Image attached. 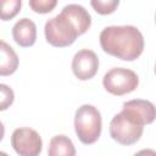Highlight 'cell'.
Here are the masks:
<instances>
[{
    "label": "cell",
    "instance_id": "cell-1",
    "mask_svg": "<svg viewBox=\"0 0 156 156\" xmlns=\"http://www.w3.org/2000/svg\"><path fill=\"white\" fill-rule=\"evenodd\" d=\"M155 119L156 106L152 102L143 99L126 101L110 122V135L121 145H133L143 135L144 126Z\"/></svg>",
    "mask_w": 156,
    "mask_h": 156
},
{
    "label": "cell",
    "instance_id": "cell-2",
    "mask_svg": "<svg viewBox=\"0 0 156 156\" xmlns=\"http://www.w3.org/2000/svg\"><path fill=\"white\" fill-rule=\"evenodd\" d=\"M102 50L123 61H134L144 51V37L134 26H110L100 33Z\"/></svg>",
    "mask_w": 156,
    "mask_h": 156
},
{
    "label": "cell",
    "instance_id": "cell-3",
    "mask_svg": "<svg viewBox=\"0 0 156 156\" xmlns=\"http://www.w3.org/2000/svg\"><path fill=\"white\" fill-rule=\"evenodd\" d=\"M101 128V113L95 106L85 104L77 108L74 113V130L83 144H94L100 138Z\"/></svg>",
    "mask_w": 156,
    "mask_h": 156
},
{
    "label": "cell",
    "instance_id": "cell-4",
    "mask_svg": "<svg viewBox=\"0 0 156 156\" xmlns=\"http://www.w3.org/2000/svg\"><path fill=\"white\" fill-rule=\"evenodd\" d=\"M46 41L55 48H66L74 43L79 37L78 29L71 18L62 11L46 21L44 27Z\"/></svg>",
    "mask_w": 156,
    "mask_h": 156
},
{
    "label": "cell",
    "instance_id": "cell-5",
    "mask_svg": "<svg viewBox=\"0 0 156 156\" xmlns=\"http://www.w3.org/2000/svg\"><path fill=\"white\" fill-rule=\"evenodd\" d=\"M139 84V78L136 73L132 69L123 67L111 68L105 73L102 78V85L112 95L121 96L129 94L136 89Z\"/></svg>",
    "mask_w": 156,
    "mask_h": 156
},
{
    "label": "cell",
    "instance_id": "cell-6",
    "mask_svg": "<svg viewBox=\"0 0 156 156\" xmlns=\"http://www.w3.org/2000/svg\"><path fill=\"white\" fill-rule=\"evenodd\" d=\"M11 146L21 156H37L41 152L43 140L32 128H17L11 134Z\"/></svg>",
    "mask_w": 156,
    "mask_h": 156
},
{
    "label": "cell",
    "instance_id": "cell-7",
    "mask_svg": "<svg viewBox=\"0 0 156 156\" xmlns=\"http://www.w3.org/2000/svg\"><path fill=\"white\" fill-rule=\"evenodd\" d=\"M98 69L99 58L93 50H79L72 58V72L80 80L91 79L98 73Z\"/></svg>",
    "mask_w": 156,
    "mask_h": 156
},
{
    "label": "cell",
    "instance_id": "cell-8",
    "mask_svg": "<svg viewBox=\"0 0 156 156\" xmlns=\"http://www.w3.org/2000/svg\"><path fill=\"white\" fill-rule=\"evenodd\" d=\"M12 37L17 45L22 48H29L34 45L37 40V26L35 23L24 17L17 21L12 28Z\"/></svg>",
    "mask_w": 156,
    "mask_h": 156
},
{
    "label": "cell",
    "instance_id": "cell-9",
    "mask_svg": "<svg viewBox=\"0 0 156 156\" xmlns=\"http://www.w3.org/2000/svg\"><path fill=\"white\" fill-rule=\"evenodd\" d=\"M62 12L66 13L71 21L74 23V26L78 29L79 35L84 34L91 26V16L90 13L78 4H69L62 9Z\"/></svg>",
    "mask_w": 156,
    "mask_h": 156
},
{
    "label": "cell",
    "instance_id": "cell-10",
    "mask_svg": "<svg viewBox=\"0 0 156 156\" xmlns=\"http://www.w3.org/2000/svg\"><path fill=\"white\" fill-rule=\"evenodd\" d=\"M18 67V56L15 50L4 40L0 41V76H10Z\"/></svg>",
    "mask_w": 156,
    "mask_h": 156
},
{
    "label": "cell",
    "instance_id": "cell-11",
    "mask_svg": "<svg viewBox=\"0 0 156 156\" xmlns=\"http://www.w3.org/2000/svg\"><path fill=\"white\" fill-rule=\"evenodd\" d=\"M48 155L49 156H74L76 149L72 140L68 136L63 134H58L51 138L48 147Z\"/></svg>",
    "mask_w": 156,
    "mask_h": 156
},
{
    "label": "cell",
    "instance_id": "cell-12",
    "mask_svg": "<svg viewBox=\"0 0 156 156\" xmlns=\"http://www.w3.org/2000/svg\"><path fill=\"white\" fill-rule=\"evenodd\" d=\"M0 4H1L0 17L2 21H9L16 17L17 13L21 11L22 0H0Z\"/></svg>",
    "mask_w": 156,
    "mask_h": 156
},
{
    "label": "cell",
    "instance_id": "cell-13",
    "mask_svg": "<svg viewBox=\"0 0 156 156\" xmlns=\"http://www.w3.org/2000/svg\"><path fill=\"white\" fill-rule=\"evenodd\" d=\"M91 7L99 15H110L115 12L119 5V0H90Z\"/></svg>",
    "mask_w": 156,
    "mask_h": 156
},
{
    "label": "cell",
    "instance_id": "cell-14",
    "mask_svg": "<svg viewBox=\"0 0 156 156\" xmlns=\"http://www.w3.org/2000/svg\"><path fill=\"white\" fill-rule=\"evenodd\" d=\"M57 5V0H29V7L37 13H49Z\"/></svg>",
    "mask_w": 156,
    "mask_h": 156
},
{
    "label": "cell",
    "instance_id": "cell-15",
    "mask_svg": "<svg viewBox=\"0 0 156 156\" xmlns=\"http://www.w3.org/2000/svg\"><path fill=\"white\" fill-rule=\"evenodd\" d=\"M0 93H1V99H0V110L4 111L6 110L10 105H12L15 95L13 90L7 87L6 84H0Z\"/></svg>",
    "mask_w": 156,
    "mask_h": 156
},
{
    "label": "cell",
    "instance_id": "cell-16",
    "mask_svg": "<svg viewBox=\"0 0 156 156\" xmlns=\"http://www.w3.org/2000/svg\"><path fill=\"white\" fill-rule=\"evenodd\" d=\"M155 74H156V63H155Z\"/></svg>",
    "mask_w": 156,
    "mask_h": 156
},
{
    "label": "cell",
    "instance_id": "cell-17",
    "mask_svg": "<svg viewBox=\"0 0 156 156\" xmlns=\"http://www.w3.org/2000/svg\"><path fill=\"white\" fill-rule=\"evenodd\" d=\"M155 23H156V13H155Z\"/></svg>",
    "mask_w": 156,
    "mask_h": 156
}]
</instances>
